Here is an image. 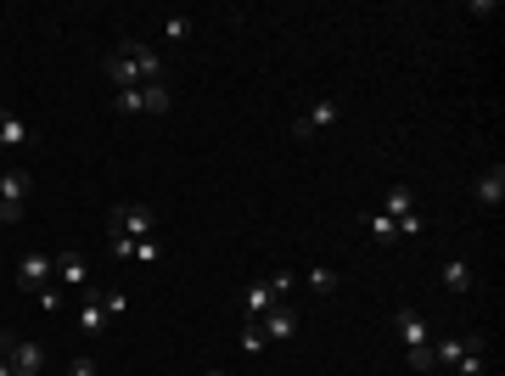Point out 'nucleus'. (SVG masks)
<instances>
[{
    "mask_svg": "<svg viewBox=\"0 0 505 376\" xmlns=\"http://www.w3.org/2000/svg\"><path fill=\"white\" fill-rule=\"evenodd\" d=\"M259 326H264V343H292V338H298V309H292V303H276Z\"/></svg>",
    "mask_w": 505,
    "mask_h": 376,
    "instance_id": "423d86ee",
    "label": "nucleus"
},
{
    "mask_svg": "<svg viewBox=\"0 0 505 376\" xmlns=\"http://www.w3.org/2000/svg\"><path fill=\"white\" fill-rule=\"evenodd\" d=\"M17 219H23V208H12L6 197H0V225H17Z\"/></svg>",
    "mask_w": 505,
    "mask_h": 376,
    "instance_id": "c756f323",
    "label": "nucleus"
},
{
    "mask_svg": "<svg viewBox=\"0 0 505 376\" xmlns=\"http://www.w3.org/2000/svg\"><path fill=\"white\" fill-rule=\"evenodd\" d=\"M29 141H34L29 118H23V113H6V107H0V146H29Z\"/></svg>",
    "mask_w": 505,
    "mask_h": 376,
    "instance_id": "4468645a",
    "label": "nucleus"
},
{
    "mask_svg": "<svg viewBox=\"0 0 505 376\" xmlns=\"http://www.w3.org/2000/svg\"><path fill=\"white\" fill-rule=\"evenodd\" d=\"M276 303H281V298H276V292H270V281H252V286L242 292V315H247V320H264V315H270V309H276Z\"/></svg>",
    "mask_w": 505,
    "mask_h": 376,
    "instance_id": "1a4fd4ad",
    "label": "nucleus"
},
{
    "mask_svg": "<svg viewBox=\"0 0 505 376\" xmlns=\"http://www.w3.org/2000/svg\"><path fill=\"white\" fill-rule=\"evenodd\" d=\"M29 192H34V175L29 169H6V175H0V197H6L12 208H23Z\"/></svg>",
    "mask_w": 505,
    "mask_h": 376,
    "instance_id": "2eb2a0df",
    "label": "nucleus"
},
{
    "mask_svg": "<svg viewBox=\"0 0 505 376\" xmlns=\"http://www.w3.org/2000/svg\"><path fill=\"white\" fill-rule=\"evenodd\" d=\"M101 309H107V320H118L124 309H130V298H124V292H101Z\"/></svg>",
    "mask_w": 505,
    "mask_h": 376,
    "instance_id": "393cba45",
    "label": "nucleus"
},
{
    "mask_svg": "<svg viewBox=\"0 0 505 376\" xmlns=\"http://www.w3.org/2000/svg\"><path fill=\"white\" fill-rule=\"evenodd\" d=\"M337 118H343V107H337V101H314V107L298 118V124H292V135H298V141H309V135H321V130H331V124Z\"/></svg>",
    "mask_w": 505,
    "mask_h": 376,
    "instance_id": "0eeeda50",
    "label": "nucleus"
},
{
    "mask_svg": "<svg viewBox=\"0 0 505 376\" xmlns=\"http://www.w3.org/2000/svg\"><path fill=\"white\" fill-rule=\"evenodd\" d=\"M107 225H113V236L146 242V236L158 231V208H152V202H118L113 214H107Z\"/></svg>",
    "mask_w": 505,
    "mask_h": 376,
    "instance_id": "f03ea898",
    "label": "nucleus"
},
{
    "mask_svg": "<svg viewBox=\"0 0 505 376\" xmlns=\"http://www.w3.org/2000/svg\"><path fill=\"white\" fill-rule=\"evenodd\" d=\"M79 331H90V338H101V331H107V309H101V292H84V303H79Z\"/></svg>",
    "mask_w": 505,
    "mask_h": 376,
    "instance_id": "ddd939ff",
    "label": "nucleus"
},
{
    "mask_svg": "<svg viewBox=\"0 0 505 376\" xmlns=\"http://www.w3.org/2000/svg\"><path fill=\"white\" fill-rule=\"evenodd\" d=\"M34 303L46 309V315H56V309H62V292H56V286H39V292H34Z\"/></svg>",
    "mask_w": 505,
    "mask_h": 376,
    "instance_id": "a878e982",
    "label": "nucleus"
},
{
    "mask_svg": "<svg viewBox=\"0 0 505 376\" xmlns=\"http://www.w3.org/2000/svg\"><path fill=\"white\" fill-rule=\"evenodd\" d=\"M466 348H460V360H455V376H483V354H489V338L483 331H472V338H460Z\"/></svg>",
    "mask_w": 505,
    "mask_h": 376,
    "instance_id": "9d476101",
    "label": "nucleus"
},
{
    "mask_svg": "<svg viewBox=\"0 0 505 376\" xmlns=\"http://www.w3.org/2000/svg\"><path fill=\"white\" fill-rule=\"evenodd\" d=\"M477 202L483 208H500L505 202V169H500V163H489V169L477 175Z\"/></svg>",
    "mask_w": 505,
    "mask_h": 376,
    "instance_id": "f8f14e48",
    "label": "nucleus"
},
{
    "mask_svg": "<svg viewBox=\"0 0 505 376\" xmlns=\"http://www.w3.org/2000/svg\"><path fill=\"white\" fill-rule=\"evenodd\" d=\"M17 286H29V292L51 286V259L46 253H23V259H17Z\"/></svg>",
    "mask_w": 505,
    "mask_h": 376,
    "instance_id": "6e6552de",
    "label": "nucleus"
},
{
    "mask_svg": "<svg viewBox=\"0 0 505 376\" xmlns=\"http://www.w3.org/2000/svg\"><path fill=\"white\" fill-rule=\"evenodd\" d=\"M202 376H225V371H202Z\"/></svg>",
    "mask_w": 505,
    "mask_h": 376,
    "instance_id": "473e14b6",
    "label": "nucleus"
},
{
    "mask_svg": "<svg viewBox=\"0 0 505 376\" xmlns=\"http://www.w3.org/2000/svg\"><path fill=\"white\" fill-rule=\"evenodd\" d=\"M393 331L405 338V348H432V326H427V315H421V309H398V315H393Z\"/></svg>",
    "mask_w": 505,
    "mask_h": 376,
    "instance_id": "20e7f679",
    "label": "nucleus"
},
{
    "mask_svg": "<svg viewBox=\"0 0 505 376\" xmlns=\"http://www.w3.org/2000/svg\"><path fill=\"white\" fill-rule=\"evenodd\" d=\"M68 376H101V371H96V360H90V354H79V360L68 365Z\"/></svg>",
    "mask_w": 505,
    "mask_h": 376,
    "instance_id": "c85d7f7f",
    "label": "nucleus"
},
{
    "mask_svg": "<svg viewBox=\"0 0 505 376\" xmlns=\"http://www.w3.org/2000/svg\"><path fill=\"white\" fill-rule=\"evenodd\" d=\"M242 348H247V354L264 348V326H259V320H242Z\"/></svg>",
    "mask_w": 505,
    "mask_h": 376,
    "instance_id": "412c9836",
    "label": "nucleus"
},
{
    "mask_svg": "<svg viewBox=\"0 0 505 376\" xmlns=\"http://www.w3.org/2000/svg\"><path fill=\"white\" fill-rule=\"evenodd\" d=\"M438 276H444L449 292H472V264H466V259H444V269H438Z\"/></svg>",
    "mask_w": 505,
    "mask_h": 376,
    "instance_id": "f3484780",
    "label": "nucleus"
},
{
    "mask_svg": "<svg viewBox=\"0 0 505 376\" xmlns=\"http://www.w3.org/2000/svg\"><path fill=\"white\" fill-rule=\"evenodd\" d=\"M51 281H62V286H84V292H90V264H84L79 247H62V253L51 259Z\"/></svg>",
    "mask_w": 505,
    "mask_h": 376,
    "instance_id": "7ed1b4c3",
    "label": "nucleus"
},
{
    "mask_svg": "<svg viewBox=\"0 0 505 376\" xmlns=\"http://www.w3.org/2000/svg\"><path fill=\"white\" fill-rule=\"evenodd\" d=\"M0 376H17V371H12V365H6V360H0Z\"/></svg>",
    "mask_w": 505,
    "mask_h": 376,
    "instance_id": "2f4dec72",
    "label": "nucleus"
},
{
    "mask_svg": "<svg viewBox=\"0 0 505 376\" xmlns=\"http://www.w3.org/2000/svg\"><path fill=\"white\" fill-rule=\"evenodd\" d=\"M398 225V242H415L421 231H427V225H421V214H405V219H393Z\"/></svg>",
    "mask_w": 505,
    "mask_h": 376,
    "instance_id": "5701e85b",
    "label": "nucleus"
},
{
    "mask_svg": "<svg viewBox=\"0 0 505 376\" xmlns=\"http://www.w3.org/2000/svg\"><path fill=\"white\" fill-rule=\"evenodd\" d=\"M113 259L130 264V259H135V242H130V236H113Z\"/></svg>",
    "mask_w": 505,
    "mask_h": 376,
    "instance_id": "cd10ccee",
    "label": "nucleus"
},
{
    "mask_svg": "<svg viewBox=\"0 0 505 376\" xmlns=\"http://www.w3.org/2000/svg\"><path fill=\"white\" fill-rule=\"evenodd\" d=\"M135 264H146V269H152V264H163V247H158L152 236H146V242H135Z\"/></svg>",
    "mask_w": 505,
    "mask_h": 376,
    "instance_id": "aec40b11",
    "label": "nucleus"
},
{
    "mask_svg": "<svg viewBox=\"0 0 505 376\" xmlns=\"http://www.w3.org/2000/svg\"><path fill=\"white\" fill-rule=\"evenodd\" d=\"M6 348H12V331H0V360H6Z\"/></svg>",
    "mask_w": 505,
    "mask_h": 376,
    "instance_id": "7c9ffc66",
    "label": "nucleus"
},
{
    "mask_svg": "<svg viewBox=\"0 0 505 376\" xmlns=\"http://www.w3.org/2000/svg\"><path fill=\"white\" fill-rule=\"evenodd\" d=\"M175 107V90H168V79H152V85H141V113L146 118H163Z\"/></svg>",
    "mask_w": 505,
    "mask_h": 376,
    "instance_id": "9b49d317",
    "label": "nucleus"
},
{
    "mask_svg": "<svg viewBox=\"0 0 505 376\" xmlns=\"http://www.w3.org/2000/svg\"><path fill=\"white\" fill-rule=\"evenodd\" d=\"M113 79V90H141L152 85V79H163V56L152 46H141V39H124V46H113V56L101 62Z\"/></svg>",
    "mask_w": 505,
    "mask_h": 376,
    "instance_id": "f257e3e1",
    "label": "nucleus"
},
{
    "mask_svg": "<svg viewBox=\"0 0 505 376\" xmlns=\"http://www.w3.org/2000/svg\"><path fill=\"white\" fill-rule=\"evenodd\" d=\"M113 113H141V90H113Z\"/></svg>",
    "mask_w": 505,
    "mask_h": 376,
    "instance_id": "b1692460",
    "label": "nucleus"
},
{
    "mask_svg": "<svg viewBox=\"0 0 505 376\" xmlns=\"http://www.w3.org/2000/svg\"><path fill=\"white\" fill-rule=\"evenodd\" d=\"M365 225H371V236H376V242H398V225H393V219L382 214V208H376V214H371Z\"/></svg>",
    "mask_w": 505,
    "mask_h": 376,
    "instance_id": "6ab92c4d",
    "label": "nucleus"
},
{
    "mask_svg": "<svg viewBox=\"0 0 505 376\" xmlns=\"http://www.w3.org/2000/svg\"><path fill=\"white\" fill-rule=\"evenodd\" d=\"M292 286H298V276H292V269H281V276H270V292H276L281 303H287V292H292Z\"/></svg>",
    "mask_w": 505,
    "mask_h": 376,
    "instance_id": "bb28decb",
    "label": "nucleus"
},
{
    "mask_svg": "<svg viewBox=\"0 0 505 376\" xmlns=\"http://www.w3.org/2000/svg\"><path fill=\"white\" fill-rule=\"evenodd\" d=\"M163 34L175 39V46H180V39H192V17H163Z\"/></svg>",
    "mask_w": 505,
    "mask_h": 376,
    "instance_id": "4be33fe9",
    "label": "nucleus"
},
{
    "mask_svg": "<svg viewBox=\"0 0 505 376\" xmlns=\"http://www.w3.org/2000/svg\"><path fill=\"white\" fill-rule=\"evenodd\" d=\"M382 214H388V219H405V214H415V192H410V185H388Z\"/></svg>",
    "mask_w": 505,
    "mask_h": 376,
    "instance_id": "dca6fc26",
    "label": "nucleus"
},
{
    "mask_svg": "<svg viewBox=\"0 0 505 376\" xmlns=\"http://www.w3.org/2000/svg\"><path fill=\"white\" fill-rule=\"evenodd\" d=\"M6 365H12L17 376H39V371H46V348H39V343H29V338H12V348H6Z\"/></svg>",
    "mask_w": 505,
    "mask_h": 376,
    "instance_id": "39448f33",
    "label": "nucleus"
},
{
    "mask_svg": "<svg viewBox=\"0 0 505 376\" xmlns=\"http://www.w3.org/2000/svg\"><path fill=\"white\" fill-rule=\"evenodd\" d=\"M304 286H309V292H321V298H326V292H337V269H331V264H314L309 276H304Z\"/></svg>",
    "mask_w": 505,
    "mask_h": 376,
    "instance_id": "a211bd4d",
    "label": "nucleus"
}]
</instances>
